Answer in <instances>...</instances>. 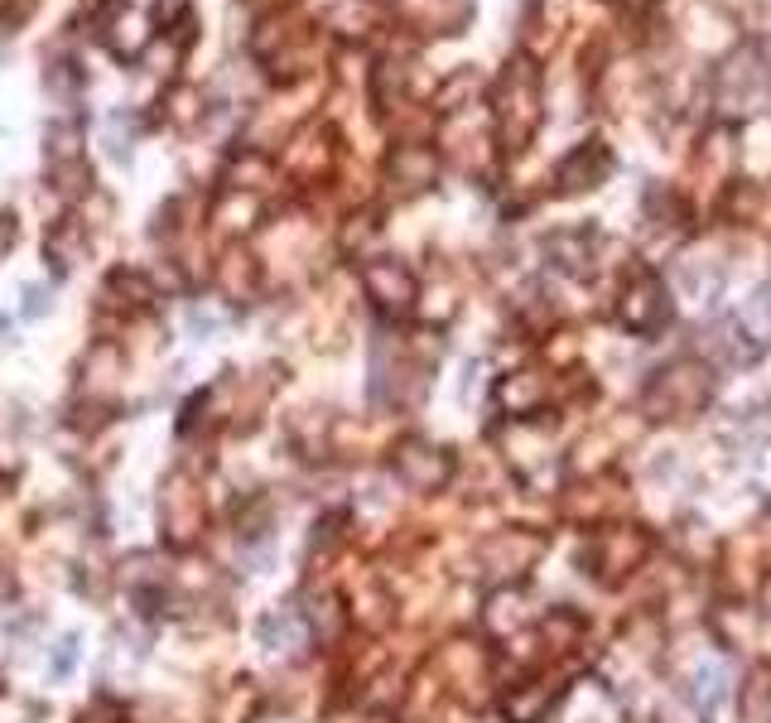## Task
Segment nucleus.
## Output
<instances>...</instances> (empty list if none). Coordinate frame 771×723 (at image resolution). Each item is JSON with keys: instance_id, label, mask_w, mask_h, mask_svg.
<instances>
[{"instance_id": "obj_4", "label": "nucleus", "mask_w": 771, "mask_h": 723, "mask_svg": "<svg viewBox=\"0 0 771 723\" xmlns=\"http://www.w3.org/2000/svg\"><path fill=\"white\" fill-rule=\"evenodd\" d=\"M367 285H371V295L381 299V305H391V309H401L410 305V295H415V285H410V275L401 271V265H371L367 271Z\"/></svg>"}, {"instance_id": "obj_1", "label": "nucleus", "mask_w": 771, "mask_h": 723, "mask_svg": "<svg viewBox=\"0 0 771 723\" xmlns=\"http://www.w3.org/2000/svg\"><path fill=\"white\" fill-rule=\"evenodd\" d=\"M540 116V88H536V68L530 64H511L506 78L497 82V120H502V136L506 140H526L536 130Z\"/></svg>"}, {"instance_id": "obj_6", "label": "nucleus", "mask_w": 771, "mask_h": 723, "mask_svg": "<svg viewBox=\"0 0 771 723\" xmlns=\"http://www.w3.org/2000/svg\"><path fill=\"white\" fill-rule=\"evenodd\" d=\"M24 313H44V289H30V305H24Z\"/></svg>"}, {"instance_id": "obj_5", "label": "nucleus", "mask_w": 771, "mask_h": 723, "mask_svg": "<svg viewBox=\"0 0 771 723\" xmlns=\"http://www.w3.org/2000/svg\"><path fill=\"white\" fill-rule=\"evenodd\" d=\"M752 319H762V323H771V285H762L752 295Z\"/></svg>"}, {"instance_id": "obj_2", "label": "nucleus", "mask_w": 771, "mask_h": 723, "mask_svg": "<svg viewBox=\"0 0 771 723\" xmlns=\"http://www.w3.org/2000/svg\"><path fill=\"white\" fill-rule=\"evenodd\" d=\"M602 174H608V150H602L598 140H584L574 154H564V164H560V188L588 193L594 184H602Z\"/></svg>"}, {"instance_id": "obj_3", "label": "nucleus", "mask_w": 771, "mask_h": 723, "mask_svg": "<svg viewBox=\"0 0 771 723\" xmlns=\"http://www.w3.org/2000/svg\"><path fill=\"white\" fill-rule=\"evenodd\" d=\"M666 313H670L666 289H660L656 280H642L632 295H626V323H632V329H656Z\"/></svg>"}]
</instances>
